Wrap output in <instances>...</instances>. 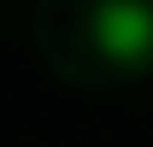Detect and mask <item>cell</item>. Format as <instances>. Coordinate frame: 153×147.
<instances>
[{
	"label": "cell",
	"instance_id": "obj_1",
	"mask_svg": "<svg viewBox=\"0 0 153 147\" xmlns=\"http://www.w3.org/2000/svg\"><path fill=\"white\" fill-rule=\"evenodd\" d=\"M88 36H94L100 59L141 71V65H153V6L147 0H100L88 18Z\"/></svg>",
	"mask_w": 153,
	"mask_h": 147
}]
</instances>
